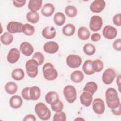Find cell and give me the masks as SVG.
Listing matches in <instances>:
<instances>
[{"label": "cell", "instance_id": "obj_1", "mask_svg": "<svg viewBox=\"0 0 121 121\" xmlns=\"http://www.w3.org/2000/svg\"><path fill=\"white\" fill-rule=\"evenodd\" d=\"M105 99L107 106L112 109L117 108L121 104L116 90L113 88H108L105 91Z\"/></svg>", "mask_w": 121, "mask_h": 121}, {"label": "cell", "instance_id": "obj_2", "mask_svg": "<svg viewBox=\"0 0 121 121\" xmlns=\"http://www.w3.org/2000/svg\"><path fill=\"white\" fill-rule=\"evenodd\" d=\"M35 111L37 116L42 120H48L51 116V112L43 103H37L35 107Z\"/></svg>", "mask_w": 121, "mask_h": 121}, {"label": "cell", "instance_id": "obj_3", "mask_svg": "<svg viewBox=\"0 0 121 121\" xmlns=\"http://www.w3.org/2000/svg\"><path fill=\"white\" fill-rule=\"evenodd\" d=\"M43 72L44 78L47 80H53L58 77L57 71L50 62H47L43 65Z\"/></svg>", "mask_w": 121, "mask_h": 121}, {"label": "cell", "instance_id": "obj_4", "mask_svg": "<svg viewBox=\"0 0 121 121\" xmlns=\"http://www.w3.org/2000/svg\"><path fill=\"white\" fill-rule=\"evenodd\" d=\"M38 62L34 59L28 60L26 63V69L27 75L30 78H35L38 73Z\"/></svg>", "mask_w": 121, "mask_h": 121}, {"label": "cell", "instance_id": "obj_5", "mask_svg": "<svg viewBox=\"0 0 121 121\" xmlns=\"http://www.w3.org/2000/svg\"><path fill=\"white\" fill-rule=\"evenodd\" d=\"M63 93L66 101L69 103H73L77 98L76 89L72 85L65 86L63 89Z\"/></svg>", "mask_w": 121, "mask_h": 121}, {"label": "cell", "instance_id": "obj_6", "mask_svg": "<svg viewBox=\"0 0 121 121\" xmlns=\"http://www.w3.org/2000/svg\"><path fill=\"white\" fill-rule=\"evenodd\" d=\"M82 63V59L78 55L70 54L66 58V63L67 65L71 68H77L79 67Z\"/></svg>", "mask_w": 121, "mask_h": 121}, {"label": "cell", "instance_id": "obj_7", "mask_svg": "<svg viewBox=\"0 0 121 121\" xmlns=\"http://www.w3.org/2000/svg\"><path fill=\"white\" fill-rule=\"evenodd\" d=\"M103 26V19L99 16H93L91 17L90 23L89 28L93 32H96L100 30Z\"/></svg>", "mask_w": 121, "mask_h": 121}, {"label": "cell", "instance_id": "obj_8", "mask_svg": "<svg viewBox=\"0 0 121 121\" xmlns=\"http://www.w3.org/2000/svg\"><path fill=\"white\" fill-rule=\"evenodd\" d=\"M116 77L115 70L111 68L106 69L102 75V81L106 85L111 84Z\"/></svg>", "mask_w": 121, "mask_h": 121}, {"label": "cell", "instance_id": "obj_9", "mask_svg": "<svg viewBox=\"0 0 121 121\" xmlns=\"http://www.w3.org/2000/svg\"><path fill=\"white\" fill-rule=\"evenodd\" d=\"M92 107L94 112L99 115L102 114L105 111V104L104 101L100 98H95L92 103Z\"/></svg>", "mask_w": 121, "mask_h": 121}, {"label": "cell", "instance_id": "obj_10", "mask_svg": "<svg viewBox=\"0 0 121 121\" xmlns=\"http://www.w3.org/2000/svg\"><path fill=\"white\" fill-rule=\"evenodd\" d=\"M117 35V29L112 26L107 25L105 26L103 29V35L107 39H113L116 37Z\"/></svg>", "mask_w": 121, "mask_h": 121}, {"label": "cell", "instance_id": "obj_11", "mask_svg": "<svg viewBox=\"0 0 121 121\" xmlns=\"http://www.w3.org/2000/svg\"><path fill=\"white\" fill-rule=\"evenodd\" d=\"M23 25L19 22L10 21L7 25V30L10 34L22 32Z\"/></svg>", "mask_w": 121, "mask_h": 121}, {"label": "cell", "instance_id": "obj_12", "mask_svg": "<svg viewBox=\"0 0 121 121\" xmlns=\"http://www.w3.org/2000/svg\"><path fill=\"white\" fill-rule=\"evenodd\" d=\"M105 6V2L104 0H94L90 5V9L93 12L100 13L102 11Z\"/></svg>", "mask_w": 121, "mask_h": 121}, {"label": "cell", "instance_id": "obj_13", "mask_svg": "<svg viewBox=\"0 0 121 121\" xmlns=\"http://www.w3.org/2000/svg\"><path fill=\"white\" fill-rule=\"evenodd\" d=\"M20 56L19 50L15 48H11L9 52L7 57L8 61L10 63L13 64L17 62Z\"/></svg>", "mask_w": 121, "mask_h": 121}, {"label": "cell", "instance_id": "obj_14", "mask_svg": "<svg viewBox=\"0 0 121 121\" xmlns=\"http://www.w3.org/2000/svg\"><path fill=\"white\" fill-rule=\"evenodd\" d=\"M58 44L54 41L46 42L43 45V50L45 52L49 54H54L59 50Z\"/></svg>", "mask_w": 121, "mask_h": 121}, {"label": "cell", "instance_id": "obj_15", "mask_svg": "<svg viewBox=\"0 0 121 121\" xmlns=\"http://www.w3.org/2000/svg\"><path fill=\"white\" fill-rule=\"evenodd\" d=\"M19 49L20 52L26 56H30L34 52L33 46L27 42L22 43L20 45Z\"/></svg>", "mask_w": 121, "mask_h": 121}, {"label": "cell", "instance_id": "obj_16", "mask_svg": "<svg viewBox=\"0 0 121 121\" xmlns=\"http://www.w3.org/2000/svg\"><path fill=\"white\" fill-rule=\"evenodd\" d=\"M93 100V95L90 93L84 91L80 96V101L82 104L86 107L90 105Z\"/></svg>", "mask_w": 121, "mask_h": 121}, {"label": "cell", "instance_id": "obj_17", "mask_svg": "<svg viewBox=\"0 0 121 121\" xmlns=\"http://www.w3.org/2000/svg\"><path fill=\"white\" fill-rule=\"evenodd\" d=\"M42 34L43 37L47 39H50L55 37L56 32L54 27L48 26L43 29Z\"/></svg>", "mask_w": 121, "mask_h": 121}, {"label": "cell", "instance_id": "obj_18", "mask_svg": "<svg viewBox=\"0 0 121 121\" xmlns=\"http://www.w3.org/2000/svg\"><path fill=\"white\" fill-rule=\"evenodd\" d=\"M54 10L55 8L53 5L50 3H47L44 5L41 12L43 16L49 17L53 14Z\"/></svg>", "mask_w": 121, "mask_h": 121}, {"label": "cell", "instance_id": "obj_19", "mask_svg": "<svg viewBox=\"0 0 121 121\" xmlns=\"http://www.w3.org/2000/svg\"><path fill=\"white\" fill-rule=\"evenodd\" d=\"M22 99L19 95H13L9 100L10 106L13 109H18L20 108L22 106Z\"/></svg>", "mask_w": 121, "mask_h": 121}, {"label": "cell", "instance_id": "obj_20", "mask_svg": "<svg viewBox=\"0 0 121 121\" xmlns=\"http://www.w3.org/2000/svg\"><path fill=\"white\" fill-rule=\"evenodd\" d=\"M29 95L30 100H37L41 95V90L40 88L37 86H33L30 87Z\"/></svg>", "mask_w": 121, "mask_h": 121}, {"label": "cell", "instance_id": "obj_21", "mask_svg": "<svg viewBox=\"0 0 121 121\" xmlns=\"http://www.w3.org/2000/svg\"><path fill=\"white\" fill-rule=\"evenodd\" d=\"M43 1L42 0H30L28 2V8L31 11H36L39 10L42 7Z\"/></svg>", "mask_w": 121, "mask_h": 121}, {"label": "cell", "instance_id": "obj_22", "mask_svg": "<svg viewBox=\"0 0 121 121\" xmlns=\"http://www.w3.org/2000/svg\"><path fill=\"white\" fill-rule=\"evenodd\" d=\"M90 35V32L86 27L82 26L78 30V38L82 40H86L88 39Z\"/></svg>", "mask_w": 121, "mask_h": 121}, {"label": "cell", "instance_id": "obj_23", "mask_svg": "<svg viewBox=\"0 0 121 121\" xmlns=\"http://www.w3.org/2000/svg\"><path fill=\"white\" fill-rule=\"evenodd\" d=\"M84 75L83 72L80 70H75L70 75L71 80L75 83H80L83 80Z\"/></svg>", "mask_w": 121, "mask_h": 121}, {"label": "cell", "instance_id": "obj_24", "mask_svg": "<svg viewBox=\"0 0 121 121\" xmlns=\"http://www.w3.org/2000/svg\"><path fill=\"white\" fill-rule=\"evenodd\" d=\"M59 99L58 94L54 91H50L46 94L45 96L46 102L50 104H52Z\"/></svg>", "mask_w": 121, "mask_h": 121}, {"label": "cell", "instance_id": "obj_25", "mask_svg": "<svg viewBox=\"0 0 121 121\" xmlns=\"http://www.w3.org/2000/svg\"><path fill=\"white\" fill-rule=\"evenodd\" d=\"M92 60H86L83 65L82 69L84 72L87 75H91L95 73V71L92 69Z\"/></svg>", "mask_w": 121, "mask_h": 121}, {"label": "cell", "instance_id": "obj_26", "mask_svg": "<svg viewBox=\"0 0 121 121\" xmlns=\"http://www.w3.org/2000/svg\"><path fill=\"white\" fill-rule=\"evenodd\" d=\"M98 88V86L96 83L93 81L87 82L85 86L83 91L87 92L93 95L94 94Z\"/></svg>", "mask_w": 121, "mask_h": 121}, {"label": "cell", "instance_id": "obj_27", "mask_svg": "<svg viewBox=\"0 0 121 121\" xmlns=\"http://www.w3.org/2000/svg\"><path fill=\"white\" fill-rule=\"evenodd\" d=\"M75 27L74 25L72 24H67L62 28L63 34L67 36H70L73 35L75 32Z\"/></svg>", "mask_w": 121, "mask_h": 121}, {"label": "cell", "instance_id": "obj_28", "mask_svg": "<svg viewBox=\"0 0 121 121\" xmlns=\"http://www.w3.org/2000/svg\"><path fill=\"white\" fill-rule=\"evenodd\" d=\"M66 20V17L64 14L60 12L56 13L53 17V21L55 24L58 26H61L64 24Z\"/></svg>", "mask_w": 121, "mask_h": 121}, {"label": "cell", "instance_id": "obj_29", "mask_svg": "<svg viewBox=\"0 0 121 121\" xmlns=\"http://www.w3.org/2000/svg\"><path fill=\"white\" fill-rule=\"evenodd\" d=\"M26 17L28 22L35 24L38 22L39 20V15L36 11H31L27 13Z\"/></svg>", "mask_w": 121, "mask_h": 121}, {"label": "cell", "instance_id": "obj_30", "mask_svg": "<svg viewBox=\"0 0 121 121\" xmlns=\"http://www.w3.org/2000/svg\"><path fill=\"white\" fill-rule=\"evenodd\" d=\"M0 41L4 45L10 44L13 40V35L8 32H5L0 36Z\"/></svg>", "mask_w": 121, "mask_h": 121}, {"label": "cell", "instance_id": "obj_31", "mask_svg": "<svg viewBox=\"0 0 121 121\" xmlns=\"http://www.w3.org/2000/svg\"><path fill=\"white\" fill-rule=\"evenodd\" d=\"M5 89L8 94L13 95L16 93L17 90V86L13 82H9L6 84Z\"/></svg>", "mask_w": 121, "mask_h": 121}, {"label": "cell", "instance_id": "obj_32", "mask_svg": "<svg viewBox=\"0 0 121 121\" xmlns=\"http://www.w3.org/2000/svg\"><path fill=\"white\" fill-rule=\"evenodd\" d=\"M25 76V73L23 69L20 68L14 69L11 73L12 78L15 80H21L23 79Z\"/></svg>", "mask_w": 121, "mask_h": 121}, {"label": "cell", "instance_id": "obj_33", "mask_svg": "<svg viewBox=\"0 0 121 121\" xmlns=\"http://www.w3.org/2000/svg\"><path fill=\"white\" fill-rule=\"evenodd\" d=\"M65 12L68 17H73L77 15L78 10L75 6L69 5L65 8Z\"/></svg>", "mask_w": 121, "mask_h": 121}, {"label": "cell", "instance_id": "obj_34", "mask_svg": "<svg viewBox=\"0 0 121 121\" xmlns=\"http://www.w3.org/2000/svg\"><path fill=\"white\" fill-rule=\"evenodd\" d=\"M35 27L29 24H25L23 25L22 27V32L26 35H32L35 33Z\"/></svg>", "mask_w": 121, "mask_h": 121}, {"label": "cell", "instance_id": "obj_35", "mask_svg": "<svg viewBox=\"0 0 121 121\" xmlns=\"http://www.w3.org/2000/svg\"><path fill=\"white\" fill-rule=\"evenodd\" d=\"M92 69L95 72H99L102 70L104 68L103 61L99 59H96L92 61Z\"/></svg>", "mask_w": 121, "mask_h": 121}, {"label": "cell", "instance_id": "obj_36", "mask_svg": "<svg viewBox=\"0 0 121 121\" xmlns=\"http://www.w3.org/2000/svg\"><path fill=\"white\" fill-rule=\"evenodd\" d=\"M83 51L86 55H92L95 52V47L91 43H86L83 47Z\"/></svg>", "mask_w": 121, "mask_h": 121}, {"label": "cell", "instance_id": "obj_37", "mask_svg": "<svg viewBox=\"0 0 121 121\" xmlns=\"http://www.w3.org/2000/svg\"><path fill=\"white\" fill-rule=\"evenodd\" d=\"M51 107L55 112H61L63 109V104L60 100L58 99L51 104Z\"/></svg>", "mask_w": 121, "mask_h": 121}, {"label": "cell", "instance_id": "obj_38", "mask_svg": "<svg viewBox=\"0 0 121 121\" xmlns=\"http://www.w3.org/2000/svg\"><path fill=\"white\" fill-rule=\"evenodd\" d=\"M32 59L35 60L38 62L39 65H42L43 63L44 60V55L43 53L39 52H35L33 54L32 56Z\"/></svg>", "mask_w": 121, "mask_h": 121}, {"label": "cell", "instance_id": "obj_39", "mask_svg": "<svg viewBox=\"0 0 121 121\" xmlns=\"http://www.w3.org/2000/svg\"><path fill=\"white\" fill-rule=\"evenodd\" d=\"M53 120L54 121H66V115L63 112H56L54 116Z\"/></svg>", "mask_w": 121, "mask_h": 121}, {"label": "cell", "instance_id": "obj_40", "mask_svg": "<svg viewBox=\"0 0 121 121\" xmlns=\"http://www.w3.org/2000/svg\"><path fill=\"white\" fill-rule=\"evenodd\" d=\"M29 87H27L23 88L21 92V95L23 97L25 100H30V99L29 98Z\"/></svg>", "mask_w": 121, "mask_h": 121}, {"label": "cell", "instance_id": "obj_41", "mask_svg": "<svg viewBox=\"0 0 121 121\" xmlns=\"http://www.w3.org/2000/svg\"><path fill=\"white\" fill-rule=\"evenodd\" d=\"M121 14L120 13L117 14L114 16L113 17L112 21L114 23V24L118 26H121Z\"/></svg>", "mask_w": 121, "mask_h": 121}, {"label": "cell", "instance_id": "obj_42", "mask_svg": "<svg viewBox=\"0 0 121 121\" xmlns=\"http://www.w3.org/2000/svg\"><path fill=\"white\" fill-rule=\"evenodd\" d=\"M113 48L118 51H121V39L120 38L117 39L113 43Z\"/></svg>", "mask_w": 121, "mask_h": 121}, {"label": "cell", "instance_id": "obj_43", "mask_svg": "<svg viewBox=\"0 0 121 121\" xmlns=\"http://www.w3.org/2000/svg\"><path fill=\"white\" fill-rule=\"evenodd\" d=\"M26 2V0H13V4L14 6H15L16 7L20 8L24 6Z\"/></svg>", "mask_w": 121, "mask_h": 121}, {"label": "cell", "instance_id": "obj_44", "mask_svg": "<svg viewBox=\"0 0 121 121\" xmlns=\"http://www.w3.org/2000/svg\"><path fill=\"white\" fill-rule=\"evenodd\" d=\"M91 39L92 41L94 42H97L100 40L101 35L99 33H94L91 36Z\"/></svg>", "mask_w": 121, "mask_h": 121}, {"label": "cell", "instance_id": "obj_45", "mask_svg": "<svg viewBox=\"0 0 121 121\" xmlns=\"http://www.w3.org/2000/svg\"><path fill=\"white\" fill-rule=\"evenodd\" d=\"M121 104H120L119 106H118L117 108L114 109H112L111 111L113 114L115 115H120L121 114Z\"/></svg>", "mask_w": 121, "mask_h": 121}, {"label": "cell", "instance_id": "obj_46", "mask_svg": "<svg viewBox=\"0 0 121 121\" xmlns=\"http://www.w3.org/2000/svg\"><path fill=\"white\" fill-rule=\"evenodd\" d=\"M36 120L35 117L33 114H28L26 115L24 118L23 119V121H35Z\"/></svg>", "mask_w": 121, "mask_h": 121}, {"label": "cell", "instance_id": "obj_47", "mask_svg": "<svg viewBox=\"0 0 121 121\" xmlns=\"http://www.w3.org/2000/svg\"><path fill=\"white\" fill-rule=\"evenodd\" d=\"M84 120V119H80V118H77V119H76L75 120L76 121V120Z\"/></svg>", "mask_w": 121, "mask_h": 121}]
</instances>
